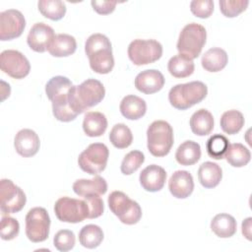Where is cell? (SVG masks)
I'll return each instance as SVG.
<instances>
[{
    "mask_svg": "<svg viewBox=\"0 0 252 252\" xmlns=\"http://www.w3.org/2000/svg\"><path fill=\"white\" fill-rule=\"evenodd\" d=\"M105 95V89L101 82L88 79L79 86H73L69 100L74 111L79 115L85 110L98 104Z\"/></svg>",
    "mask_w": 252,
    "mask_h": 252,
    "instance_id": "obj_1",
    "label": "cell"
},
{
    "mask_svg": "<svg viewBox=\"0 0 252 252\" xmlns=\"http://www.w3.org/2000/svg\"><path fill=\"white\" fill-rule=\"evenodd\" d=\"M207 94L208 88L203 82L193 81L172 87L168 93V100L174 108L186 110L201 102Z\"/></svg>",
    "mask_w": 252,
    "mask_h": 252,
    "instance_id": "obj_2",
    "label": "cell"
},
{
    "mask_svg": "<svg viewBox=\"0 0 252 252\" xmlns=\"http://www.w3.org/2000/svg\"><path fill=\"white\" fill-rule=\"evenodd\" d=\"M173 145V130L164 120L154 121L147 130V146L154 157L168 155Z\"/></svg>",
    "mask_w": 252,
    "mask_h": 252,
    "instance_id": "obj_3",
    "label": "cell"
},
{
    "mask_svg": "<svg viewBox=\"0 0 252 252\" xmlns=\"http://www.w3.org/2000/svg\"><path fill=\"white\" fill-rule=\"evenodd\" d=\"M206 29L200 24L190 23L180 32L176 47L179 54L193 60L200 55L206 43Z\"/></svg>",
    "mask_w": 252,
    "mask_h": 252,
    "instance_id": "obj_4",
    "label": "cell"
},
{
    "mask_svg": "<svg viewBox=\"0 0 252 252\" xmlns=\"http://www.w3.org/2000/svg\"><path fill=\"white\" fill-rule=\"evenodd\" d=\"M107 202L110 211L125 224H135L142 218L140 205L121 191L111 192Z\"/></svg>",
    "mask_w": 252,
    "mask_h": 252,
    "instance_id": "obj_5",
    "label": "cell"
},
{
    "mask_svg": "<svg viewBox=\"0 0 252 252\" xmlns=\"http://www.w3.org/2000/svg\"><path fill=\"white\" fill-rule=\"evenodd\" d=\"M108 148L102 143H93L78 158L80 168L91 174L97 175L106 167L108 160Z\"/></svg>",
    "mask_w": 252,
    "mask_h": 252,
    "instance_id": "obj_6",
    "label": "cell"
},
{
    "mask_svg": "<svg viewBox=\"0 0 252 252\" xmlns=\"http://www.w3.org/2000/svg\"><path fill=\"white\" fill-rule=\"evenodd\" d=\"M128 57L137 66L156 62L162 55V45L155 39H135L128 46Z\"/></svg>",
    "mask_w": 252,
    "mask_h": 252,
    "instance_id": "obj_7",
    "label": "cell"
},
{
    "mask_svg": "<svg viewBox=\"0 0 252 252\" xmlns=\"http://www.w3.org/2000/svg\"><path fill=\"white\" fill-rule=\"evenodd\" d=\"M26 235L32 242L38 243L49 235L50 218L47 211L41 207L31 209L26 216Z\"/></svg>",
    "mask_w": 252,
    "mask_h": 252,
    "instance_id": "obj_8",
    "label": "cell"
},
{
    "mask_svg": "<svg viewBox=\"0 0 252 252\" xmlns=\"http://www.w3.org/2000/svg\"><path fill=\"white\" fill-rule=\"evenodd\" d=\"M54 213L60 221L77 223L89 218V206L85 200L61 197L55 202Z\"/></svg>",
    "mask_w": 252,
    "mask_h": 252,
    "instance_id": "obj_9",
    "label": "cell"
},
{
    "mask_svg": "<svg viewBox=\"0 0 252 252\" xmlns=\"http://www.w3.org/2000/svg\"><path fill=\"white\" fill-rule=\"evenodd\" d=\"M27 197L24 191L10 179L0 181V209L3 215L20 212L26 205Z\"/></svg>",
    "mask_w": 252,
    "mask_h": 252,
    "instance_id": "obj_10",
    "label": "cell"
},
{
    "mask_svg": "<svg viewBox=\"0 0 252 252\" xmlns=\"http://www.w3.org/2000/svg\"><path fill=\"white\" fill-rule=\"evenodd\" d=\"M0 68L8 76L14 79H24L31 71V65L27 57L18 50L8 49L0 54Z\"/></svg>",
    "mask_w": 252,
    "mask_h": 252,
    "instance_id": "obj_11",
    "label": "cell"
},
{
    "mask_svg": "<svg viewBox=\"0 0 252 252\" xmlns=\"http://www.w3.org/2000/svg\"><path fill=\"white\" fill-rule=\"evenodd\" d=\"M25 27L26 20L20 11L9 9L0 13V39L2 41L19 37Z\"/></svg>",
    "mask_w": 252,
    "mask_h": 252,
    "instance_id": "obj_12",
    "label": "cell"
},
{
    "mask_svg": "<svg viewBox=\"0 0 252 252\" xmlns=\"http://www.w3.org/2000/svg\"><path fill=\"white\" fill-rule=\"evenodd\" d=\"M55 36L54 31L50 26L44 23H36L29 32L27 42L31 49L42 53L48 50Z\"/></svg>",
    "mask_w": 252,
    "mask_h": 252,
    "instance_id": "obj_13",
    "label": "cell"
},
{
    "mask_svg": "<svg viewBox=\"0 0 252 252\" xmlns=\"http://www.w3.org/2000/svg\"><path fill=\"white\" fill-rule=\"evenodd\" d=\"M39 137L32 129H22L15 136V150L24 158H31L36 155L39 150Z\"/></svg>",
    "mask_w": 252,
    "mask_h": 252,
    "instance_id": "obj_14",
    "label": "cell"
},
{
    "mask_svg": "<svg viewBox=\"0 0 252 252\" xmlns=\"http://www.w3.org/2000/svg\"><path fill=\"white\" fill-rule=\"evenodd\" d=\"M134 84L139 92L152 94L162 89L164 86V77L158 70H145L136 76Z\"/></svg>",
    "mask_w": 252,
    "mask_h": 252,
    "instance_id": "obj_15",
    "label": "cell"
},
{
    "mask_svg": "<svg viewBox=\"0 0 252 252\" xmlns=\"http://www.w3.org/2000/svg\"><path fill=\"white\" fill-rule=\"evenodd\" d=\"M140 184L148 192H158L162 189L166 180L165 170L157 164L145 167L140 173Z\"/></svg>",
    "mask_w": 252,
    "mask_h": 252,
    "instance_id": "obj_16",
    "label": "cell"
},
{
    "mask_svg": "<svg viewBox=\"0 0 252 252\" xmlns=\"http://www.w3.org/2000/svg\"><path fill=\"white\" fill-rule=\"evenodd\" d=\"M168 189L171 195L177 199L189 197L194 190V181L191 173L186 170L173 172L168 181Z\"/></svg>",
    "mask_w": 252,
    "mask_h": 252,
    "instance_id": "obj_17",
    "label": "cell"
},
{
    "mask_svg": "<svg viewBox=\"0 0 252 252\" xmlns=\"http://www.w3.org/2000/svg\"><path fill=\"white\" fill-rule=\"evenodd\" d=\"M121 114L129 120H138L142 118L147 111L146 101L134 94H129L123 97L120 102Z\"/></svg>",
    "mask_w": 252,
    "mask_h": 252,
    "instance_id": "obj_18",
    "label": "cell"
},
{
    "mask_svg": "<svg viewBox=\"0 0 252 252\" xmlns=\"http://www.w3.org/2000/svg\"><path fill=\"white\" fill-rule=\"evenodd\" d=\"M73 191L81 197L91 194L103 195L107 191V183L101 176H94L92 179H78L73 184Z\"/></svg>",
    "mask_w": 252,
    "mask_h": 252,
    "instance_id": "obj_19",
    "label": "cell"
},
{
    "mask_svg": "<svg viewBox=\"0 0 252 252\" xmlns=\"http://www.w3.org/2000/svg\"><path fill=\"white\" fill-rule=\"evenodd\" d=\"M228 62L225 50L220 47H213L207 50L201 59L202 67L208 72H219L222 70Z\"/></svg>",
    "mask_w": 252,
    "mask_h": 252,
    "instance_id": "obj_20",
    "label": "cell"
},
{
    "mask_svg": "<svg viewBox=\"0 0 252 252\" xmlns=\"http://www.w3.org/2000/svg\"><path fill=\"white\" fill-rule=\"evenodd\" d=\"M222 177V170L218 163L213 161L203 162L198 169V179L205 188H215Z\"/></svg>",
    "mask_w": 252,
    "mask_h": 252,
    "instance_id": "obj_21",
    "label": "cell"
},
{
    "mask_svg": "<svg viewBox=\"0 0 252 252\" xmlns=\"http://www.w3.org/2000/svg\"><path fill=\"white\" fill-rule=\"evenodd\" d=\"M237 223L235 219L228 214L221 213L216 215L211 221L212 231L220 238H228L236 232Z\"/></svg>",
    "mask_w": 252,
    "mask_h": 252,
    "instance_id": "obj_22",
    "label": "cell"
},
{
    "mask_svg": "<svg viewBox=\"0 0 252 252\" xmlns=\"http://www.w3.org/2000/svg\"><path fill=\"white\" fill-rule=\"evenodd\" d=\"M90 67L98 74H108L114 67L112 48H103L91 54L89 57Z\"/></svg>",
    "mask_w": 252,
    "mask_h": 252,
    "instance_id": "obj_23",
    "label": "cell"
},
{
    "mask_svg": "<svg viewBox=\"0 0 252 252\" xmlns=\"http://www.w3.org/2000/svg\"><path fill=\"white\" fill-rule=\"evenodd\" d=\"M107 128L105 115L98 111L88 112L83 121V130L89 137H99L104 134Z\"/></svg>",
    "mask_w": 252,
    "mask_h": 252,
    "instance_id": "obj_24",
    "label": "cell"
},
{
    "mask_svg": "<svg viewBox=\"0 0 252 252\" xmlns=\"http://www.w3.org/2000/svg\"><path fill=\"white\" fill-rule=\"evenodd\" d=\"M189 124L195 135L206 136L214 129V117L209 110L201 108L192 114Z\"/></svg>",
    "mask_w": 252,
    "mask_h": 252,
    "instance_id": "obj_25",
    "label": "cell"
},
{
    "mask_svg": "<svg viewBox=\"0 0 252 252\" xmlns=\"http://www.w3.org/2000/svg\"><path fill=\"white\" fill-rule=\"evenodd\" d=\"M201 158V147L197 142L185 141L176 150L175 159L176 161L185 166L196 163Z\"/></svg>",
    "mask_w": 252,
    "mask_h": 252,
    "instance_id": "obj_26",
    "label": "cell"
},
{
    "mask_svg": "<svg viewBox=\"0 0 252 252\" xmlns=\"http://www.w3.org/2000/svg\"><path fill=\"white\" fill-rule=\"evenodd\" d=\"M77 49V42L74 36L67 33H59L55 36L48 52L54 57H66L72 55Z\"/></svg>",
    "mask_w": 252,
    "mask_h": 252,
    "instance_id": "obj_27",
    "label": "cell"
},
{
    "mask_svg": "<svg viewBox=\"0 0 252 252\" xmlns=\"http://www.w3.org/2000/svg\"><path fill=\"white\" fill-rule=\"evenodd\" d=\"M74 85L72 82L63 76L52 77L45 85V94L50 101L57 98L66 96L70 94V91Z\"/></svg>",
    "mask_w": 252,
    "mask_h": 252,
    "instance_id": "obj_28",
    "label": "cell"
},
{
    "mask_svg": "<svg viewBox=\"0 0 252 252\" xmlns=\"http://www.w3.org/2000/svg\"><path fill=\"white\" fill-rule=\"evenodd\" d=\"M195 65L192 59L182 55L177 54L171 57L167 63V70L171 76L174 78H186L193 74Z\"/></svg>",
    "mask_w": 252,
    "mask_h": 252,
    "instance_id": "obj_29",
    "label": "cell"
},
{
    "mask_svg": "<svg viewBox=\"0 0 252 252\" xmlns=\"http://www.w3.org/2000/svg\"><path fill=\"white\" fill-rule=\"evenodd\" d=\"M226 161L233 167L245 166L251 159L250 151L240 143L229 144L224 154Z\"/></svg>",
    "mask_w": 252,
    "mask_h": 252,
    "instance_id": "obj_30",
    "label": "cell"
},
{
    "mask_svg": "<svg viewBox=\"0 0 252 252\" xmlns=\"http://www.w3.org/2000/svg\"><path fill=\"white\" fill-rule=\"evenodd\" d=\"M103 240L102 229L95 224H87L79 232L80 244L88 249H94L99 246Z\"/></svg>",
    "mask_w": 252,
    "mask_h": 252,
    "instance_id": "obj_31",
    "label": "cell"
},
{
    "mask_svg": "<svg viewBox=\"0 0 252 252\" xmlns=\"http://www.w3.org/2000/svg\"><path fill=\"white\" fill-rule=\"evenodd\" d=\"M244 122L245 120L242 113L238 110L231 109L223 112L221 115L220 128L224 133L228 135H234L242 129Z\"/></svg>",
    "mask_w": 252,
    "mask_h": 252,
    "instance_id": "obj_32",
    "label": "cell"
},
{
    "mask_svg": "<svg viewBox=\"0 0 252 252\" xmlns=\"http://www.w3.org/2000/svg\"><path fill=\"white\" fill-rule=\"evenodd\" d=\"M37 7L43 17L52 21H59L66 14V5L60 0H40Z\"/></svg>",
    "mask_w": 252,
    "mask_h": 252,
    "instance_id": "obj_33",
    "label": "cell"
},
{
    "mask_svg": "<svg viewBox=\"0 0 252 252\" xmlns=\"http://www.w3.org/2000/svg\"><path fill=\"white\" fill-rule=\"evenodd\" d=\"M110 143L117 149H126L133 142V134L130 128L123 124H115L109 133Z\"/></svg>",
    "mask_w": 252,
    "mask_h": 252,
    "instance_id": "obj_34",
    "label": "cell"
},
{
    "mask_svg": "<svg viewBox=\"0 0 252 252\" xmlns=\"http://www.w3.org/2000/svg\"><path fill=\"white\" fill-rule=\"evenodd\" d=\"M229 141L227 138L220 134L211 136L206 144V149L209 157L215 159H221L228 148Z\"/></svg>",
    "mask_w": 252,
    "mask_h": 252,
    "instance_id": "obj_35",
    "label": "cell"
},
{
    "mask_svg": "<svg viewBox=\"0 0 252 252\" xmlns=\"http://www.w3.org/2000/svg\"><path fill=\"white\" fill-rule=\"evenodd\" d=\"M145 161V156L142 152L134 150L129 152L123 158L121 162V172L125 175H130L134 173Z\"/></svg>",
    "mask_w": 252,
    "mask_h": 252,
    "instance_id": "obj_36",
    "label": "cell"
},
{
    "mask_svg": "<svg viewBox=\"0 0 252 252\" xmlns=\"http://www.w3.org/2000/svg\"><path fill=\"white\" fill-rule=\"evenodd\" d=\"M248 5V0H222L220 1V10L226 18H234L245 11Z\"/></svg>",
    "mask_w": 252,
    "mask_h": 252,
    "instance_id": "obj_37",
    "label": "cell"
},
{
    "mask_svg": "<svg viewBox=\"0 0 252 252\" xmlns=\"http://www.w3.org/2000/svg\"><path fill=\"white\" fill-rule=\"evenodd\" d=\"M76 242V237L73 231L69 229L59 230L53 238V244L58 251L67 252L73 249Z\"/></svg>",
    "mask_w": 252,
    "mask_h": 252,
    "instance_id": "obj_38",
    "label": "cell"
},
{
    "mask_svg": "<svg viewBox=\"0 0 252 252\" xmlns=\"http://www.w3.org/2000/svg\"><path fill=\"white\" fill-rule=\"evenodd\" d=\"M103 48H111V42L108 37L102 33H94L86 40L85 52L88 57L94 52Z\"/></svg>",
    "mask_w": 252,
    "mask_h": 252,
    "instance_id": "obj_39",
    "label": "cell"
},
{
    "mask_svg": "<svg viewBox=\"0 0 252 252\" xmlns=\"http://www.w3.org/2000/svg\"><path fill=\"white\" fill-rule=\"evenodd\" d=\"M20 231L19 221L11 217H3L0 223V236L3 240L16 238Z\"/></svg>",
    "mask_w": 252,
    "mask_h": 252,
    "instance_id": "obj_40",
    "label": "cell"
},
{
    "mask_svg": "<svg viewBox=\"0 0 252 252\" xmlns=\"http://www.w3.org/2000/svg\"><path fill=\"white\" fill-rule=\"evenodd\" d=\"M192 14L198 18H209L214 11V2L212 0H194L190 3Z\"/></svg>",
    "mask_w": 252,
    "mask_h": 252,
    "instance_id": "obj_41",
    "label": "cell"
},
{
    "mask_svg": "<svg viewBox=\"0 0 252 252\" xmlns=\"http://www.w3.org/2000/svg\"><path fill=\"white\" fill-rule=\"evenodd\" d=\"M84 200L89 206V218L88 219H96L103 214V201L96 194H91L84 196Z\"/></svg>",
    "mask_w": 252,
    "mask_h": 252,
    "instance_id": "obj_42",
    "label": "cell"
},
{
    "mask_svg": "<svg viewBox=\"0 0 252 252\" xmlns=\"http://www.w3.org/2000/svg\"><path fill=\"white\" fill-rule=\"evenodd\" d=\"M93 9L99 15H108L112 13L117 4L116 1H105V0H93L91 2Z\"/></svg>",
    "mask_w": 252,
    "mask_h": 252,
    "instance_id": "obj_43",
    "label": "cell"
},
{
    "mask_svg": "<svg viewBox=\"0 0 252 252\" xmlns=\"http://www.w3.org/2000/svg\"><path fill=\"white\" fill-rule=\"evenodd\" d=\"M251 222L252 218H247L242 221V234L248 240H251Z\"/></svg>",
    "mask_w": 252,
    "mask_h": 252,
    "instance_id": "obj_44",
    "label": "cell"
}]
</instances>
